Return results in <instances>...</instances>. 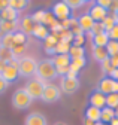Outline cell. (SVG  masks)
<instances>
[{
    "mask_svg": "<svg viewBox=\"0 0 118 125\" xmlns=\"http://www.w3.org/2000/svg\"><path fill=\"white\" fill-rule=\"evenodd\" d=\"M87 13L93 18V21H94V22H102L103 20L108 17V10H106V9H103L102 6H99L97 3H94V5L90 8V10H88Z\"/></svg>",
    "mask_w": 118,
    "mask_h": 125,
    "instance_id": "obj_9",
    "label": "cell"
},
{
    "mask_svg": "<svg viewBox=\"0 0 118 125\" xmlns=\"http://www.w3.org/2000/svg\"><path fill=\"white\" fill-rule=\"evenodd\" d=\"M66 5L70 8V10L72 9H78V8L85 5V0H66Z\"/></svg>",
    "mask_w": 118,
    "mask_h": 125,
    "instance_id": "obj_36",
    "label": "cell"
},
{
    "mask_svg": "<svg viewBox=\"0 0 118 125\" xmlns=\"http://www.w3.org/2000/svg\"><path fill=\"white\" fill-rule=\"evenodd\" d=\"M109 77H112L114 81H117V82H118V69H114V72L111 73V76H109Z\"/></svg>",
    "mask_w": 118,
    "mask_h": 125,
    "instance_id": "obj_45",
    "label": "cell"
},
{
    "mask_svg": "<svg viewBox=\"0 0 118 125\" xmlns=\"http://www.w3.org/2000/svg\"><path fill=\"white\" fill-rule=\"evenodd\" d=\"M109 125H118V118H115V119H112Z\"/></svg>",
    "mask_w": 118,
    "mask_h": 125,
    "instance_id": "obj_47",
    "label": "cell"
},
{
    "mask_svg": "<svg viewBox=\"0 0 118 125\" xmlns=\"http://www.w3.org/2000/svg\"><path fill=\"white\" fill-rule=\"evenodd\" d=\"M13 42H15V45H25L27 43V36L24 33H21V31H15V33H13Z\"/></svg>",
    "mask_w": 118,
    "mask_h": 125,
    "instance_id": "obj_34",
    "label": "cell"
},
{
    "mask_svg": "<svg viewBox=\"0 0 118 125\" xmlns=\"http://www.w3.org/2000/svg\"><path fill=\"white\" fill-rule=\"evenodd\" d=\"M102 33H106V31H105V27H103V24H102V22H94V25H93L91 31L88 33V36L93 37V36H97V34H102Z\"/></svg>",
    "mask_w": 118,
    "mask_h": 125,
    "instance_id": "obj_33",
    "label": "cell"
},
{
    "mask_svg": "<svg viewBox=\"0 0 118 125\" xmlns=\"http://www.w3.org/2000/svg\"><path fill=\"white\" fill-rule=\"evenodd\" d=\"M24 125H48V121L40 112H32L27 115Z\"/></svg>",
    "mask_w": 118,
    "mask_h": 125,
    "instance_id": "obj_10",
    "label": "cell"
},
{
    "mask_svg": "<svg viewBox=\"0 0 118 125\" xmlns=\"http://www.w3.org/2000/svg\"><path fill=\"white\" fill-rule=\"evenodd\" d=\"M106 51L109 57H117L118 55V42L117 40H109L106 45Z\"/></svg>",
    "mask_w": 118,
    "mask_h": 125,
    "instance_id": "obj_32",
    "label": "cell"
},
{
    "mask_svg": "<svg viewBox=\"0 0 118 125\" xmlns=\"http://www.w3.org/2000/svg\"><path fill=\"white\" fill-rule=\"evenodd\" d=\"M94 125H109V124H103V122H96Z\"/></svg>",
    "mask_w": 118,
    "mask_h": 125,
    "instance_id": "obj_52",
    "label": "cell"
},
{
    "mask_svg": "<svg viewBox=\"0 0 118 125\" xmlns=\"http://www.w3.org/2000/svg\"><path fill=\"white\" fill-rule=\"evenodd\" d=\"M35 37H37V39H40V40H45L51 33H49V30H48V27H45L43 24H36L35 25V28H33V33H32Z\"/></svg>",
    "mask_w": 118,
    "mask_h": 125,
    "instance_id": "obj_17",
    "label": "cell"
},
{
    "mask_svg": "<svg viewBox=\"0 0 118 125\" xmlns=\"http://www.w3.org/2000/svg\"><path fill=\"white\" fill-rule=\"evenodd\" d=\"M17 28H18V24L15 21H0V33L2 34L15 33Z\"/></svg>",
    "mask_w": 118,
    "mask_h": 125,
    "instance_id": "obj_18",
    "label": "cell"
},
{
    "mask_svg": "<svg viewBox=\"0 0 118 125\" xmlns=\"http://www.w3.org/2000/svg\"><path fill=\"white\" fill-rule=\"evenodd\" d=\"M106 107H109V109L118 107V94L117 92H112L109 95H106Z\"/></svg>",
    "mask_w": 118,
    "mask_h": 125,
    "instance_id": "obj_31",
    "label": "cell"
},
{
    "mask_svg": "<svg viewBox=\"0 0 118 125\" xmlns=\"http://www.w3.org/2000/svg\"><path fill=\"white\" fill-rule=\"evenodd\" d=\"M93 58L99 62H103L105 60L109 58V54H108L106 48H93Z\"/></svg>",
    "mask_w": 118,
    "mask_h": 125,
    "instance_id": "obj_23",
    "label": "cell"
},
{
    "mask_svg": "<svg viewBox=\"0 0 118 125\" xmlns=\"http://www.w3.org/2000/svg\"><path fill=\"white\" fill-rule=\"evenodd\" d=\"M85 42V36L81 34V36H75L73 37V46H82Z\"/></svg>",
    "mask_w": 118,
    "mask_h": 125,
    "instance_id": "obj_39",
    "label": "cell"
},
{
    "mask_svg": "<svg viewBox=\"0 0 118 125\" xmlns=\"http://www.w3.org/2000/svg\"><path fill=\"white\" fill-rule=\"evenodd\" d=\"M52 60V62H54V66H55V69L57 67H67L69 64H70V57H69V54H61V55H54V58H51Z\"/></svg>",
    "mask_w": 118,
    "mask_h": 125,
    "instance_id": "obj_19",
    "label": "cell"
},
{
    "mask_svg": "<svg viewBox=\"0 0 118 125\" xmlns=\"http://www.w3.org/2000/svg\"><path fill=\"white\" fill-rule=\"evenodd\" d=\"M36 79H39L40 82L47 83L49 81H54L57 77V69L54 66L52 60L47 58V60H40L37 62V69H36Z\"/></svg>",
    "mask_w": 118,
    "mask_h": 125,
    "instance_id": "obj_1",
    "label": "cell"
},
{
    "mask_svg": "<svg viewBox=\"0 0 118 125\" xmlns=\"http://www.w3.org/2000/svg\"><path fill=\"white\" fill-rule=\"evenodd\" d=\"M108 42H109L108 33H102V34H97V36H93L91 37L93 48H106Z\"/></svg>",
    "mask_w": 118,
    "mask_h": 125,
    "instance_id": "obj_16",
    "label": "cell"
},
{
    "mask_svg": "<svg viewBox=\"0 0 118 125\" xmlns=\"http://www.w3.org/2000/svg\"><path fill=\"white\" fill-rule=\"evenodd\" d=\"M70 43L64 42V40H58V43L55 45L54 48V54L55 55H61V54H69V49H70Z\"/></svg>",
    "mask_w": 118,
    "mask_h": 125,
    "instance_id": "obj_25",
    "label": "cell"
},
{
    "mask_svg": "<svg viewBox=\"0 0 118 125\" xmlns=\"http://www.w3.org/2000/svg\"><path fill=\"white\" fill-rule=\"evenodd\" d=\"M51 13L55 17L57 21H66V20L70 18L72 10H70V8L66 5V2H57V3L52 5Z\"/></svg>",
    "mask_w": 118,
    "mask_h": 125,
    "instance_id": "obj_5",
    "label": "cell"
},
{
    "mask_svg": "<svg viewBox=\"0 0 118 125\" xmlns=\"http://www.w3.org/2000/svg\"><path fill=\"white\" fill-rule=\"evenodd\" d=\"M13 45H15V42H13V33L3 34L2 37H0V46H2V48H6V49L12 51Z\"/></svg>",
    "mask_w": 118,
    "mask_h": 125,
    "instance_id": "obj_24",
    "label": "cell"
},
{
    "mask_svg": "<svg viewBox=\"0 0 118 125\" xmlns=\"http://www.w3.org/2000/svg\"><path fill=\"white\" fill-rule=\"evenodd\" d=\"M0 76H2L8 83H11V82H15L18 77H20V72H18V69H17V67L6 66V69L3 70V73L0 74Z\"/></svg>",
    "mask_w": 118,
    "mask_h": 125,
    "instance_id": "obj_14",
    "label": "cell"
},
{
    "mask_svg": "<svg viewBox=\"0 0 118 125\" xmlns=\"http://www.w3.org/2000/svg\"><path fill=\"white\" fill-rule=\"evenodd\" d=\"M108 36H109V40H117L118 42V24L114 25V28L108 33Z\"/></svg>",
    "mask_w": 118,
    "mask_h": 125,
    "instance_id": "obj_37",
    "label": "cell"
},
{
    "mask_svg": "<svg viewBox=\"0 0 118 125\" xmlns=\"http://www.w3.org/2000/svg\"><path fill=\"white\" fill-rule=\"evenodd\" d=\"M47 83H43V82H40L39 79H30L27 83H25V91H27V94L32 97V100H36V98H40L42 97V92H43V86H45Z\"/></svg>",
    "mask_w": 118,
    "mask_h": 125,
    "instance_id": "obj_6",
    "label": "cell"
},
{
    "mask_svg": "<svg viewBox=\"0 0 118 125\" xmlns=\"http://www.w3.org/2000/svg\"><path fill=\"white\" fill-rule=\"evenodd\" d=\"M114 112H115V118H118V107H117V109H114Z\"/></svg>",
    "mask_w": 118,
    "mask_h": 125,
    "instance_id": "obj_50",
    "label": "cell"
},
{
    "mask_svg": "<svg viewBox=\"0 0 118 125\" xmlns=\"http://www.w3.org/2000/svg\"><path fill=\"white\" fill-rule=\"evenodd\" d=\"M35 25H36V22L33 21L32 15H25L24 18H21L20 30H21V33H24V34L27 36V34H32V33H33V28H35Z\"/></svg>",
    "mask_w": 118,
    "mask_h": 125,
    "instance_id": "obj_12",
    "label": "cell"
},
{
    "mask_svg": "<svg viewBox=\"0 0 118 125\" xmlns=\"http://www.w3.org/2000/svg\"><path fill=\"white\" fill-rule=\"evenodd\" d=\"M61 97V89L58 88L57 85L54 83H47L43 86V92H42V101L45 103H55L58 101Z\"/></svg>",
    "mask_w": 118,
    "mask_h": 125,
    "instance_id": "obj_4",
    "label": "cell"
},
{
    "mask_svg": "<svg viewBox=\"0 0 118 125\" xmlns=\"http://www.w3.org/2000/svg\"><path fill=\"white\" fill-rule=\"evenodd\" d=\"M99 6H102L103 9H109V6H111V0H97V2H96Z\"/></svg>",
    "mask_w": 118,
    "mask_h": 125,
    "instance_id": "obj_40",
    "label": "cell"
},
{
    "mask_svg": "<svg viewBox=\"0 0 118 125\" xmlns=\"http://www.w3.org/2000/svg\"><path fill=\"white\" fill-rule=\"evenodd\" d=\"M114 92H117L118 94V82L115 81V86H114Z\"/></svg>",
    "mask_w": 118,
    "mask_h": 125,
    "instance_id": "obj_48",
    "label": "cell"
},
{
    "mask_svg": "<svg viewBox=\"0 0 118 125\" xmlns=\"http://www.w3.org/2000/svg\"><path fill=\"white\" fill-rule=\"evenodd\" d=\"M87 64V61H85V57L84 58H75V60H72L70 61V64H69V69L72 72H75V73H79V70Z\"/></svg>",
    "mask_w": 118,
    "mask_h": 125,
    "instance_id": "obj_27",
    "label": "cell"
},
{
    "mask_svg": "<svg viewBox=\"0 0 118 125\" xmlns=\"http://www.w3.org/2000/svg\"><path fill=\"white\" fill-rule=\"evenodd\" d=\"M28 5H30L28 0H9V8H12L13 10H17V12H21V10L27 9Z\"/></svg>",
    "mask_w": 118,
    "mask_h": 125,
    "instance_id": "obj_22",
    "label": "cell"
},
{
    "mask_svg": "<svg viewBox=\"0 0 118 125\" xmlns=\"http://www.w3.org/2000/svg\"><path fill=\"white\" fill-rule=\"evenodd\" d=\"M109 58H111V62H112V67L118 69V55L117 57H109Z\"/></svg>",
    "mask_w": 118,
    "mask_h": 125,
    "instance_id": "obj_44",
    "label": "cell"
},
{
    "mask_svg": "<svg viewBox=\"0 0 118 125\" xmlns=\"http://www.w3.org/2000/svg\"><path fill=\"white\" fill-rule=\"evenodd\" d=\"M9 6V0H0V12Z\"/></svg>",
    "mask_w": 118,
    "mask_h": 125,
    "instance_id": "obj_43",
    "label": "cell"
},
{
    "mask_svg": "<svg viewBox=\"0 0 118 125\" xmlns=\"http://www.w3.org/2000/svg\"><path fill=\"white\" fill-rule=\"evenodd\" d=\"M36 69H37V61L33 57H23V58H20V61H18L20 76L30 77V76H33L36 73Z\"/></svg>",
    "mask_w": 118,
    "mask_h": 125,
    "instance_id": "obj_2",
    "label": "cell"
},
{
    "mask_svg": "<svg viewBox=\"0 0 118 125\" xmlns=\"http://www.w3.org/2000/svg\"><path fill=\"white\" fill-rule=\"evenodd\" d=\"M8 86H9V83L3 79V77L2 76H0V94H2V92H5L6 89H8Z\"/></svg>",
    "mask_w": 118,
    "mask_h": 125,
    "instance_id": "obj_41",
    "label": "cell"
},
{
    "mask_svg": "<svg viewBox=\"0 0 118 125\" xmlns=\"http://www.w3.org/2000/svg\"><path fill=\"white\" fill-rule=\"evenodd\" d=\"M112 119H115V112H114V109L103 107L102 110H100V122H103V124H111Z\"/></svg>",
    "mask_w": 118,
    "mask_h": 125,
    "instance_id": "obj_20",
    "label": "cell"
},
{
    "mask_svg": "<svg viewBox=\"0 0 118 125\" xmlns=\"http://www.w3.org/2000/svg\"><path fill=\"white\" fill-rule=\"evenodd\" d=\"M114 17H115V21H117V24H118V12H117V13H114Z\"/></svg>",
    "mask_w": 118,
    "mask_h": 125,
    "instance_id": "obj_51",
    "label": "cell"
},
{
    "mask_svg": "<svg viewBox=\"0 0 118 125\" xmlns=\"http://www.w3.org/2000/svg\"><path fill=\"white\" fill-rule=\"evenodd\" d=\"M54 125H67V124H66V122H55Z\"/></svg>",
    "mask_w": 118,
    "mask_h": 125,
    "instance_id": "obj_49",
    "label": "cell"
},
{
    "mask_svg": "<svg viewBox=\"0 0 118 125\" xmlns=\"http://www.w3.org/2000/svg\"><path fill=\"white\" fill-rule=\"evenodd\" d=\"M32 97L27 94V91L24 88H20L17 89L15 92H13L12 95V106L15 109H20V110H23V109H27L28 106L32 104Z\"/></svg>",
    "mask_w": 118,
    "mask_h": 125,
    "instance_id": "obj_3",
    "label": "cell"
},
{
    "mask_svg": "<svg viewBox=\"0 0 118 125\" xmlns=\"http://www.w3.org/2000/svg\"><path fill=\"white\" fill-rule=\"evenodd\" d=\"M102 72L105 73V74H109V76H111V73L114 72V67H112L111 58H108V60H105V61L102 62Z\"/></svg>",
    "mask_w": 118,
    "mask_h": 125,
    "instance_id": "obj_35",
    "label": "cell"
},
{
    "mask_svg": "<svg viewBox=\"0 0 118 125\" xmlns=\"http://www.w3.org/2000/svg\"><path fill=\"white\" fill-rule=\"evenodd\" d=\"M17 58L15 55H13V52L11 49H6V48H2L0 46V61H5V62H9L11 60Z\"/></svg>",
    "mask_w": 118,
    "mask_h": 125,
    "instance_id": "obj_28",
    "label": "cell"
},
{
    "mask_svg": "<svg viewBox=\"0 0 118 125\" xmlns=\"http://www.w3.org/2000/svg\"><path fill=\"white\" fill-rule=\"evenodd\" d=\"M85 118L87 119H90L93 122H100V109L97 107H87V110H85Z\"/></svg>",
    "mask_w": 118,
    "mask_h": 125,
    "instance_id": "obj_21",
    "label": "cell"
},
{
    "mask_svg": "<svg viewBox=\"0 0 118 125\" xmlns=\"http://www.w3.org/2000/svg\"><path fill=\"white\" fill-rule=\"evenodd\" d=\"M118 12V0H111V6L108 9V13L109 15H114Z\"/></svg>",
    "mask_w": 118,
    "mask_h": 125,
    "instance_id": "obj_38",
    "label": "cell"
},
{
    "mask_svg": "<svg viewBox=\"0 0 118 125\" xmlns=\"http://www.w3.org/2000/svg\"><path fill=\"white\" fill-rule=\"evenodd\" d=\"M69 57L70 60H75V58H84L85 57V49L82 48V46H70L69 49Z\"/></svg>",
    "mask_w": 118,
    "mask_h": 125,
    "instance_id": "obj_26",
    "label": "cell"
},
{
    "mask_svg": "<svg viewBox=\"0 0 118 125\" xmlns=\"http://www.w3.org/2000/svg\"><path fill=\"white\" fill-rule=\"evenodd\" d=\"M69 73V66L67 67H57V74H60V76H66Z\"/></svg>",
    "mask_w": 118,
    "mask_h": 125,
    "instance_id": "obj_42",
    "label": "cell"
},
{
    "mask_svg": "<svg viewBox=\"0 0 118 125\" xmlns=\"http://www.w3.org/2000/svg\"><path fill=\"white\" fill-rule=\"evenodd\" d=\"M79 79L78 77H63L61 79V91L64 94H73V92H76L79 89Z\"/></svg>",
    "mask_w": 118,
    "mask_h": 125,
    "instance_id": "obj_7",
    "label": "cell"
},
{
    "mask_svg": "<svg viewBox=\"0 0 118 125\" xmlns=\"http://www.w3.org/2000/svg\"><path fill=\"white\" fill-rule=\"evenodd\" d=\"M78 24H79V27H81V30L84 31V33H90L93 25H94V21H93V18L88 13H82L78 18Z\"/></svg>",
    "mask_w": 118,
    "mask_h": 125,
    "instance_id": "obj_13",
    "label": "cell"
},
{
    "mask_svg": "<svg viewBox=\"0 0 118 125\" xmlns=\"http://www.w3.org/2000/svg\"><path fill=\"white\" fill-rule=\"evenodd\" d=\"M42 24L45 25V27H48V25H49V27L52 28L54 25H57V24H58V21L55 20V17H54V15H52L51 12H47V10H45V17H43Z\"/></svg>",
    "mask_w": 118,
    "mask_h": 125,
    "instance_id": "obj_29",
    "label": "cell"
},
{
    "mask_svg": "<svg viewBox=\"0 0 118 125\" xmlns=\"http://www.w3.org/2000/svg\"><path fill=\"white\" fill-rule=\"evenodd\" d=\"M88 101H90V106L97 107V109H100V110H102L103 107H106V95H105V94H102L100 91H97V89L90 94Z\"/></svg>",
    "mask_w": 118,
    "mask_h": 125,
    "instance_id": "obj_8",
    "label": "cell"
},
{
    "mask_svg": "<svg viewBox=\"0 0 118 125\" xmlns=\"http://www.w3.org/2000/svg\"><path fill=\"white\" fill-rule=\"evenodd\" d=\"M102 24H103V27H105V31H106V33H109V31L114 28V25L117 24L115 17H114V15H109V13H108V17L102 21Z\"/></svg>",
    "mask_w": 118,
    "mask_h": 125,
    "instance_id": "obj_30",
    "label": "cell"
},
{
    "mask_svg": "<svg viewBox=\"0 0 118 125\" xmlns=\"http://www.w3.org/2000/svg\"><path fill=\"white\" fill-rule=\"evenodd\" d=\"M18 15H20V12L13 10L12 8L8 6L6 9H3L2 12H0V21H15L17 22Z\"/></svg>",
    "mask_w": 118,
    "mask_h": 125,
    "instance_id": "obj_15",
    "label": "cell"
},
{
    "mask_svg": "<svg viewBox=\"0 0 118 125\" xmlns=\"http://www.w3.org/2000/svg\"><path fill=\"white\" fill-rule=\"evenodd\" d=\"M94 124H96V122H93V121H90V119H87V118L84 119V125H94Z\"/></svg>",
    "mask_w": 118,
    "mask_h": 125,
    "instance_id": "obj_46",
    "label": "cell"
},
{
    "mask_svg": "<svg viewBox=\"0 0 118 125\" xmlns=\"http://www.w3.org/2000/svg\"><path fill=\"white\" fill-rule=\"evenodd\" d=\"M114 86H115V81L112 77L106 76V77H103V79H100V82L97 85V91H100L102 94H105V95H109V94L114 92Z\"/></svg>",
    "mask_w": 118,
    "mask_h": 125,
    "instance_id": "obj_11",
    "label": "cell"
}]
</instances>
